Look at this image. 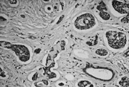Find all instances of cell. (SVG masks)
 <instances>
[{"label":"cell","mask_w":129,"mask_h":87,"mask_svg":"<svg viewBox=\"0 0 129 87\" xmlns=\"http://www.w3.org/2000/svg\"><path fill=\"white\" fill-rule=\"evenodd\" d=\"M112 4H113V7L118 12L122 13V14L129 13V4H126V3L123 4L121 2L115 1H113Z\"/></svg>","instance_id":"3957f363"},{"label":"cell","mask_w":129,"mask_h":87,"mask_svg":"<svg viewBox=\"0 0 129 87\" xmlns=\"http://www.w3.org/2000/svg\"><path fill=\"white\" fill-rule=\"evenodd\" d=\"M120 84L122 87H129V78L127 77L122 78L120 81Z\"/></svg>","instance_id":"5b68a950"},{"label":"cell","mask_w":129,"mask_h":87,"mask_svg":"<svg viewBox=\"0 0 129 87\" xmlns=\"http://www.w3.org/2000/svg\"><path fill=\"white\" fill-rule=\"evenodd\" d=\"M63 18H64V16H63H63H62V18H60V19H59V22H58V23H59V22H61V21H62V19H63Z\"/></svg>","instance_id":"9c48e42d"},{"label":"cell","mask_w":129,"mask_h":87,"mask_svg":"<svg viewBox=\"0 0 129 87\" xmlns=\"http://www.w3.org/2000/svg\"><path fill=\"white\" fill-rule=\"evenodd\" d=\"M100 15L103 19H104V20H108L110 19V15H109L107 12H104V11H102L100 13Z\"/></svg>","instance_id":"52a82bcc"},{"label":"cell","mask_w":129,"mask_h":87,"mask_svg":"<svg viewBox=\"0 0 129 87\" xmlns=\"http://www.w3.org/2000/svg\"><path fill=\"white\" fill-rule=\"evenodd\" d=\"M96 53L100 56H105L108 54V52L103 49H99L96 51Z\"/></svg>","instance_id":"8992f818"},{"label":"cell","mask_w":129,"mask_h":87,"mask_svg":"<svg viewBox=\"0 0 129 87\" xmlns=\"http://www.w3.org/2000/svg\"><path fill=\"white\" fill-rule=\"evenodd\" d=\"M95 24L94 16L90 14H85L78 17L75 21L74 25L77 29L84 30L89 29Z\"/></svg>","instance_id":"7a4b0ae2"},{"label":"cell","mask_w":129,"mask_h":87,"mask_svg":"<svg viewBox=\"0 0 129 87\" xmlns=\"http://www.w3.org/2000/svg\"><path fill=\"white\" fill-rule=\"evenodd\" d=\"M108 44L113 49H120L125 46L126 37L123 33L116 31H109L106 33Z\"/></svg>","instance_id":"6da1fadb"},{"label":"cell","mask_w":129,"mask_h":87,"mask_svg":"<svg viewBox=\"0 0 129 87\" xmlns=\"http://www.w3.org/2000/svg\"><path fill=\"white\" fill-rule=\"evenodd\" d=\"M121 21L122 23H128L129 22V15L126 16V17L124 18L123 19H122Z\"/></svg>","instance_id":"ba28073f"},{"label":"cell","mask_w":129,"mask_h":87,"mask_svg":"<svg viewBox=\"0 0 129 87\" xmlns=\"http://www.w3.org/2000/svg\"><path fill=\"white\" fill-rule=\"evenodd\" d=\"M79 87H93V85L89 81H81L78 83Z\"/></svg>","instance_id":"277c9868"}]
</instances>
